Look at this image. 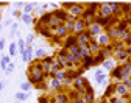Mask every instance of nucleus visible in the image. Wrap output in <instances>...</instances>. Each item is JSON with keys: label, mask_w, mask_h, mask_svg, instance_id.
Returning <instances> with one entry per match:
<instances>
[{"label": "nucleus", "mask_w": 131, "mask_h": 103, "mask_svg": "<svg viewBox=\"0 0 131 103\" xmlns=\"http://www.w3.org/2000/svg\"><path fill=\"white\" fill-rule=\"evenodd\" d=\"M6 64H8V58H6V56H5V58H3V61H2V66H6Z\"/></svg>", "instance_id": "obj_1"}, {"label": "nucleus", "mask_w": 131, "mask_h": 103, "mask_svg": "<svg viewBox=\"0 0 131 103\" xmlns=\"http://www.w3.org/2000/svg\"><path fill=\"white\" fill-rule=\"evenodd\" d=\"M9 52H11L13 55H14V52H16V47H14V45H11V47H9Z\"/></svg>", "instance_id": "obj_2"}, {"label": "nucleus", "mask_w": 131, "mask_h": 103, "mask_svg": "<svg viewBox=\"0 0 131 103\" xmlns=\"http://www.w3.org/2000/svg\"><path fill=\"white\" fill-rule=\"evenodd\" d=\"M17 98H20V100H23V98H25V95H23V94H17Z\"/></svg>", "instance_id": "obj_3"}]
</instances>
